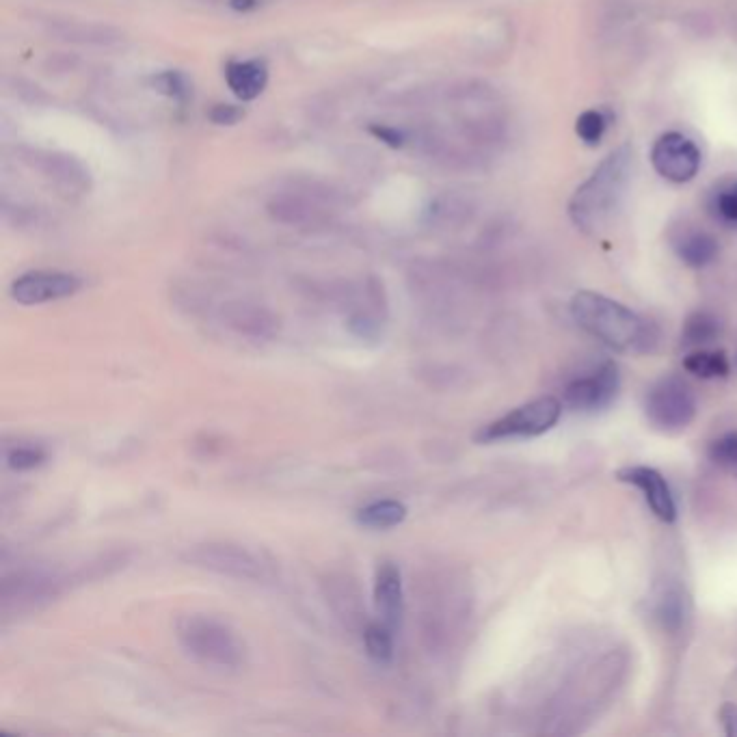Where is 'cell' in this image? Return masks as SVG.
<instances>
[{
  "instance_id": "cell-22",
  "label": "cell",
  "mask_w": 737,
  "mask_h": 737,
  "mask_svg": "<svg viewBox=\"0 0 737 737\" xmlns=\"http://www.w3.org/2000/svg\"><path fill=\"white\" fill-rule=\"evenodd\" d=\"M606 128H608V122L601 111H584L578 117V122H575V132H578L580 141L588 147H597L601 143L603 134H606Z\"/></svg>"
},
{
  "instance_id": "cell-23",
  "label": "cell",
  "mask_w": 737,
  "mask_h": 737,
  "mask_svg": "<svg viewBox=\"0 0 737 737\" xmlns=\"http://www.w3.org/2000/svg\"><path fill=\"white\" fill-rule=\"evenodd\" d=\"M709 459L725 472L737 474V433H727L712 441L709 446Z\"/></svg>"
},
{
  "instance_id": "cell-19",
  "label": "cell",
  "mask_w": 737,
  "mask_h": 737,
  "mask_svg": "<svg viewBox=\"0 0 737 737\" xmlns=\"http://www.w3.org/2000/svg\"><path fill=\"white\" fill-rule=\"evenodd\" d=\"M720 320L709 312L692 314L683 325V340L688 344H707L718 338Z\"/></svg>"
},
{
  "instance_id": "cell-2",
  "label": "cell",
  "mask_w": 737,
  "mask_h": 737,
  "mask_svg": "<svg viewBox=\"0 0 737 737\" xmlns=\"http://www.w3.org/2000/svg\"><path fill=\"white\" fill-rule=\"evenodd\" d=\"M571 314L586 333L616 351H649L651 327L623 303L597 292H578L571 301Z\"/></svg>"
},
{
  "instance_id": "cell-1",
  "label": "cell",
  "mask_w": 737,
  "mask_h": 737,
  "mask_svg": "<svg viewBox=\"0 0 737 737\" xmlns=\"http://www.w3.org/2000/svg\"><path fill=\"white\" fill-rule=\"evenodd\" d=\"M634 171L632 147H619L601 160L584 184L573 193L569 214L573 223L586 232H599L606 227L625 199Z\"/></svg>"
},
{
  "instance_id": "cell-24",
  "label": "cell",
  "mask_w": 737,
  "mask_h": 737,
  "mask_svg": "<svg viewBox=\"0 0 737 737\" xmlns=\"http://www.w3.org/2000/svg\"><path fill=\"white\" fill-rule=\"evenodd\" d=\"M714 210L722 221L737 227V180L720 186L714 195Z\"/></svg>"
},
{
  "instance_id": "cell-27",
  "label": "cell",
  "mask_w": 737,
  "mask_h": 737,
  "mask_svg": "<svg viewBox=\"0 0 737 737\" xmlns=\"http://www.w3.org/2000/svg\"><path fill=\"white\" fill-rule=\"evenodd\" d=\"M720 722L729 737H737V705L725 703L720 707Z\"/></svg>"
},
{
  "instance_id": "cell-10",
  "label": "cell",
  "mask_w": 737,
  "mask_h": 737,
  "mask_svg": "<svg viewBox=\"0 0 737 737\" xmlns=\"http://www.w3.org/2000/svg\"><path fill=\"white\" fill-rule=\"evenodd\" d=\"M24 160L42 171L44 176L50 182H55L57 189L63 193H85L89 189V171L72 156L37 150L31 152V156Z\"/></svg>"
},
{
  "instance_id": "cell-5",
  "label": "cell",
  "mask_w": 737,
  "mask_h": 737,
  "mask_svg": "<svg viewBox=\"0 0 737 737\" xmlns=\"http://www.w3.org/2000/svg\"><path fill=\"white\" fill-rule=\"evenodd\" d=\"M647 418L662 431H681L696 415V398L686 381L664 377L655 383L645 400Z\"/></svg>"
},
{
  "instance_id": "cell-8",
  "label": "cell",
  "mask_w": 737,
  "mask_h": 737,
  "mask_svg": "<svg viewBox=\"0 0 737 737\" xmlns=\"http://www.w3.org/2000/svg\"><path fill=\"white\" fill-rule=\"evenodd\" d=\"M80 288V279L59 271H35L18 277L11 284V297L22 305H39L72 297Z\"/></svg>"
},
{
  "instance_id": "cell-21",
  "label": "cell",
  "mask_w": 737,
  "mask_h": 737,
  "mask_svg": "<svg viewBox=\"0 0 737 737\" xmlns=\"http://www.w3.org/2000/svg\"><path fill=\"white\" fill-rule=\"evenodd\" d=\"M364 642L368 655L379 664H387L394 658V640L392 629L387 625H370L364 632Z\"/></svg>"
},
{
  "instance_id": "cell-3",
  "label": "cell",
  "mask_w": 737,
  "mask_h": 737,
  "mask_svg": "<svg viewBox=\"0 0 737 737\" xmlns=\"http://www.w3.org/2000/svg\"><path fill=\"white\" fill-rule=\"evenodd\" d=\"M178 638L182 647L204 664L236 668L243 662L245 649L236 634L227 625L210 619V616H184L178 623Z\"/></svg>"
},
{
  "instance_id": "cell-25",
  "label": "cell",
  "mask_w": 737,
  "mask_h": 737,
  "mask_svg": "<svg viewBox=\"0 0 737 737\" xmlns=\"http://www.w3.org/2000/svg\"><path fill=\"white\" fill-rule=\"evenodd\" d=\"M44 459H46V454L42 450H39V448L24 446V448L11 450L7 454V465L11 469H18V472H22V469H33L37 465H42Z\"/></svg>"
},
{
  "instance_id": "cell-9",
  "label": "cell",
  "mask_w": 737,
  "mask_h": 737,
  "mask_svg": "<svg viewBox=\"0 0 737 737\" xmlns=\"http://www.w3.org/2000/svg\"><path fill=\"white\" fill-rule=\"evenodd\" d=\"M616 478L640 489L642 495H645V502L651 508V513L660 521H664V524H673V521L677 519L675 498H673V493H670L666 478L658 472V469L645 467V465L623 467L619 469Z\"/></svg>"
},
{
  "instance_id": "cell-11",
  "label": "cell",
  "mask_w": 737,
  "mask_h": 737,
  "mask_svg": "<svg viewBox=\"0 0 737 737\" xmlns=\"http://www.w3.org/2000/svg\"><path fill=\"white\" fill-rule=\"evenodd\" d=\"M201 567L214 569L219 573L236 575V578H262L264 565L251 552L234 545H206L193 554Z\"/></svg>"
},
{
  "instance_id": "cell-20",
  "label": "cell",
  "mask_w": 737,
  "mask_h": 737,
  "mask_svg": "<svg viewBox=\"0 0 737 737\" xmlns=\"http://www.w3.org/2000/svg\"><path fill=\"white\" fill-rule=\"evenodd\" d=\"M658 616L666 629L677 632L688 616V599L681 591H666L658 603Z\"/></svg>"
},
{
  "instance_id": "cell-16",
  "label": "cell",
  "mask_w": 737,
  "mask_h": 737,
  "mask_svg": "<svg viewBox=\"0 0 737 737\" xmlns=\"http://www.w3.org/2000/svg\"><path fill=\"white\" fill-rule=\"evenodd\" d=\"M677 256L683 264L703 268L712 264L718 256V240L707 232H690L675 245Z\"/></svg>"
},
{
  "instance_id": "cell-26",
  "label": "cell",
  "mask_w": 737,
  "mask_h": 737,
  "mask_svg": "<svg viewBox=\"0 0 737 737\" xmlns=\"http://www.w3.org/2000/svg\"><path fill=\"white\" fill-rule=\"evenodd\" d=\"M210 117H212L214 124H221V126L227 124V126H230V124H236L238 119L243 117V113H240L236 109V106H232V104H221V106H217V109L212 111Z\"/></svg>"
},
{
  "instance_id": "cell-17",
  "label": "cell",
  "mask_w": 737,
  "mask_h": 737,
  "mask_svg": "<svg viewBox=\"0 0 737 737\" xmlns=\"http://www.w3.org/2000/svg\"><path fill=\"white\" fill-rule=\"evenodd\" d=\"M407 517V506L396 500H381V502H372L366 508H361L357 521L361 526L366 528H377V530H385L398 526L405 521Z\"/></svg>"
},
{
  "instance_id": "cell-6",
  "label": "cell",
  "mask_w": 737,
  "mask_h": 737,
  "mask_svg": "<svg viewBox=\"0 0 737 737\" xmlns=\"http://www.w3.org/2000/svg\"><path fill=\"white\" fill-rule=\"evenodd\" d=\"M701 150L681 132H666L651 147V165L673 184H686L701 169Z\"/></svg>"
},
{
  "instance_id": "cell-14",
  "label": "cell",
  "mask_w": 737,
  "mask_h": 737,
  "mask_svg": "<svg viewBox=\"0 0 737 737\" xmlns=\"http://www.w3.org/2000/svg\"><path fill=\"white\" fill-rule=\"evenodd\" d=\"M225 78L240 100H253L264 91L268 70L262 61H232L227 65Z\"/></svg>"
},
{
  "instance_id": "cell-15",
  "label": "cell",
  "mask_w": 737,
  "mask_h": 737,
  "mask_svg": "<svg viewBox=\"0 0 737 737\" xmlns=\"http://www.w3.org/2000/svg\"><path fill=\"white\" fill-rule=\"evenodd\" d=\"M50 33L57 39H65V42H76V44H96V46H109L117 44L122 39V33L111 29V26H100V24H85V22H52Z\"/></svg>"
},
{
  "instance_id": "cell-13",
  "label": "cell",
  "mask_w": 737,
  "mask_h": 737,
  "mask_svg": "<svg viewBox=\"0 0 737 737\" xmlns=\"http://www.w3.org/2000/svg\"><path fill=\"white\" fill-rule=\"evenodd\" d=\"M268 214L279 223L292 227H316L327 221L325 210L310 197L299 193H284L271 199L268 204Z\"/></svg>"
},
{
  "instance_id": "cell-18",
  "label": "cell",
  "mask_w": 737,
  "mask_h": 737,
  "mask_svg": "<svg viewBox=\"0 0 737 737\" xmlns=\"http://www.w3.org/2000/svg\"><path fill=\"white\" fill-rule=\"evenodd\" d=\"M683 368L701 379H725L729 374V359L725 351H696L683 359Z\"/></svg>"
},
{
  "instance_id": "cell-7",
  "label": "cell",
  "mask_w": 737,
  "mask_h": 737,
  "mask_svg": "<svg viewBox=\"0 0 737 737\" xmlns=\"http://www.w3.org/2000/svg\"><path fill=\"white\" fill-rule=\"evenodd\" d=\"M619 368L612 361L599 366L591 377L573 381L565 387V402L575 411H599L612 405L619 394Z\"/></svg>"
},
{
  "instance_id": "cell-12",
  "label": "cell",
  "mask_w": 737,
  "mask_h": 737,
  "mask_svg": "<svg viewBox=\"0 0 737 737\" xmlns=\"http://www.w3.org/2000/svg\"><path fill=\"white\" fill-rule=\"evenodd\" d=\"M374 601L381 612L385 625L398 629L402 623V612H405V595H402V578L400 571L392 562H383L377 571V582H374Z\"/></svg>"
},
{
  "instance_id": "cell-4",
  "label": "cell",
  "mask_w": 737,
  "mask_h": 737,
  "mask_svg": "<svg viewBox=\"0 0 737 737\" xmlns=\"http://www.w3.org/2000/svg\"><path fill=\"white\" fill-rule=\"evenodd\" d=\"M562 413V405L556 398H539L524 407L506 413L504 418L491 422L478 433V441H500V439H524L539 437L554 428Z\"/></svg>"
}]
</instances>
